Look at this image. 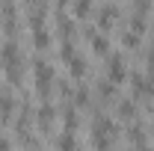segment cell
Returning <instances> with one entry per match:
<instances>
[{
	"label": "cell",
	"mask_w": 154,
	"mask_h": 151,
	"mask_svg": "<svg viewBox=\"0 0 154 151\" xmlns=\"http://www.w3.org/2000/svg\"><path fill=\"white\" fill-rule=\"evenodd\" d=\"M134 83H136V95H154V80L151 77H134Z\"/></svg>",
	"instance_id": "4"
},
{
	"label": "cell",
	"mask_w": 154,
	"mask_h": 151,
	"mask_svg": "<svg viewBox=\"0 0 154 151\" xmlns=\"http://www.w3.org/2000/svg\"><path fill=\"white\" fill-rule=\"evenodd\" d=\"M12 107H15L12 95H0V119H9L12 116Z\"/></svg>",
	"instance_id": "6"
},
{
	"label": "cell",
	"mask_w": 154,
	"mask_h": 151,
	"mask_svg": "<svg viewBox=\"0 0 154 151\" xmlns=\"http://www.w3.org/2000/svg\"><path fill=\"white\" fill-rule=\"evenodd\" d=\"M68 68H71V74H77V77H80L83 71H86V62H83L80 57H71V59H68Z\"/></svg>",
	"instance_id": "10"
},
{
	"label": "cell",
	"mask_w": 154,
	"mask_h": 151,
	"mask_svg": "<svg viewBox=\"0 0 154 151\" xmlns=\"http://www.w3.org/2000/svg\"><path fill=\"white\" fill-rule=\"evenodd\" d=\"M27 3H33V0H27Z\"/></svg>",
	"instance_id": "18"
},
{
	"label": "cell",
	"mask_w": 154,
	"mask_h": 151,
	"mask_svg": "<svg viewBox=\"0 0 154 151\" xmlns=\"http://www.w3.org/2000/svg\"><path fill=\"white\" fill-rule=\"evenodd\" d=\"M92 48H95V54H107V51H110V42H107V36L95 33V36H92Z\"/></svg>",
	"instance_id": "8"
},
{
	"label": "cell",
	"mask_w": 154,
	"mask_h": 151,
	"mask_svg": "<svg viewBox=\"0 0 154 151\" xmlns=\"http://www.w3.org/2000/svg\"><path fill=\"white\" fill-rule=\"evenodd\" d=\"M148 62H151V71H154V48H151V57H148Z\"/></svg>",
	"instance_id": "17"
},
{
	"label": "cell",
	"mask_w": 154,
	"mask_h": 151,
	"mask_svg": "<svg viewBox=\"0 0 154 151\" xmlns=\"http://www.w3.org/2000/svg\"><path fill=\"white\" fill-rule=\"evenodd\" d=\"M89 9H92V0H74V15L77 18H86Z\"/></svg>",
	"instance_id": "9"
},
{
	"label": "cell",
	"mask_w": 154,
	"mask_h": 151,
	"mask_svg": "<svg viewBox=\"0 0 154 151\" xmlns=\"http://www.w3.org/2000/svg\"><path fill=\"white\" fill-rule=\"evenodd\" d=\"M125 42H128V48H136V45H139V36L131 30V33H125Z\"/></svg>",
	"instance_id": "15"
},
{
	"label": "cell",
	"mask_w": 154,
	"mask_h": 151,
	"mask_svg": "<svg viewBox=\"0 0 154 151\" xmlns=\"http://www.w3.org/2000/svg\"><path fill=\"white\" fill-rule=\"evenodd\" d=\"M113 18H116V9H113V6H107V9H104V12L98 15V21H101V27H110V24H113Z\"/></svg>",
	"instance_id": "11"
},
{
	"label": "cell",
	"mask_w": 154,
	"mask_h": 151,
	"mask_svg": "<svg viewBox=\"0 0 154 151\" xmlns=\"http://www.w3.org/2000/svg\"><path fill=\"white\" fill-rule=\"evenodd\" d=\"M92 131H95V142L101 145V148H107V145H110V139H113V133H116V125L110 122V119H98Z\"/></svg>",
	"instance_id": "1"
},
{
	"label": "cell",
	"mask_w": 154,
	"mask_h": 151,
	"mask_svg": "<svg viewBox=\"0 0 154 151\" xmlns=\"http://www.w3.org/2000/svg\"><path fill=\"white\" fill-rule=\"evenodd\" d=\"M48 33H45V30H36V48H48Z\"/></svg>",
	"instance_id": "14"
},
{
	"label": "cell",
	"mask_w": 154,
	"mask_h": 151,
	"mask_svg": "<svg viewBox=\"0 0 154 151\" xmlns=\"http://www.w3.org/2000/svg\"><path fill=\"white\" fill-rule=\"evenodd\" d=\"M0 151H9V142L6 139H0Z\"/></svg>",
	"instance_id": "16"
},
{
	"label": "cell",
	"mask_w": 154,
	"mask_h": 151,
	"mask_svg": "<svg viewBox=\"0 0 154 151\" xmlns=\"http://www.w3.org/2000/svg\"><path fill=\"white\" fill-rule=\"evenodd\" d=\"M57 145H59V151H77V139L71 136V131H65L62 136H59Z\"/></svg>",
	"instance_id": "5"
},
{
	"label": "cell",
	"mask_w": 154,
	"mask_h": 151,
	"mask_svg": "<svg viewBox=\"0 0 154 151\" xmlns=\"http://www.w3.org/2000/svg\"><path fill=\"white\" fill-rule=\"evenodd\" d=\"M74 101H77V104H86V101H89V92H86V86H77Z\"/></svg>",
	"instance_id": "13"
},
{
	"label": "cell",
	"mask_w": 154,
	"mask_h": 151,
	"mask_svg": "<svg viewBox=\"0 0 154 151\" xmlns=\"http://www.w3.org/2000/svg\"><path fill=\"white\" fill-rule=\"evenodd\" d=\"M36 83H38L42 92H48V86L54 83V68H51L48 62H42V59L36 62Z\"/></svg>",
	"instance_id": "3"
},
{
	"label": "cell",
	"mask_w": 154,
	"mask_h": 151,
	"mask_svg": "<svg viewBox=\"0 0 154 151\" xmlns=\"http://www.w3.org/2000/svg\"><path fill=\"white\" fill-rule=\"evenodd\" d=\"M125 77H128V68H125L122 57H110V62H107V80L110 83H125Z\"/></svg>",
	"instance_id": "2"
},
{
	"label": "cell",
	"mask_w": 154,
	"mask_h": 151,
	"mask_svg": "<svg viewBox=\"0 0 154 151\" xmlns=\"http://www.w3.org/2000/svg\"><path fill=\"white\" fill-rule=\"evenodd\" d=\"M51 119H54V107H51V104H45V107L38 110V125L48 131V128H51Z\"/></svg>",
	"instance_id": "7"
},
{
	"label": "cell",
	"mask_w": 154,
	"mask_h": 151,
	"mask_svg": "<svg viewBox=\"0 0 154 151\" xmlns=\"http://www.w3.org/2000/svg\"><path fill=\"white\" fill-rule=\"evenodd\" d=\"M119 116H122V119H131V116H134V104H131V101H122V104H119Z\"/></svg>",
	"instance_id": "12"
}]
</instances>
